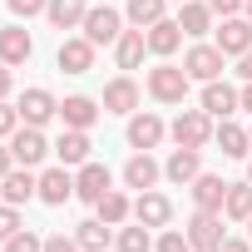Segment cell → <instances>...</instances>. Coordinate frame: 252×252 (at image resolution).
Returning <instances> with one entry per match:
<instances>
[{
  "mask_svg": "<svg viewBox=\"0 0 252 252\" xmlns=\"http://www.w3.org/2000/svg\"><path fill=\"white\" fill-rule=\"evenodd\" d=\"M213 114L208 109H183L173 124H168V134H173V144L178 149H208V139H213Z\"/></svg>",
  "mask_w": 252,
  "mask_h": 252,
  "instance_id": "cell-1",
  "label": "cell"
},
{
  "mask_svg": "<svg viewBox=\"0 0 252 252\" xmlns=\"http://www.w3.org/2000/svg\"><path fill=\"white\" fill-rule=\"evenodd\" d=\"M188 84H193V79H188L183 64H168V60H163V64L149 69V94H154L158 104H183V99H188Z\"/></svg>",
  "mask_w": 252,
  "mask_h": 252,
  "instance_id": "cell-2",
  "label": "cell"
},
{
  "mask_svg": "<svg viewBox=\"0 0 252 252\" xmlns=\"http://www.w3.org/2000/svg\"><path fill=\"white\" fill-rule=\"evenodd\" d=\"M79 35L89 40V45H114L119 35H124V15L114 10V5H89V15H84V25H79Z\"/></svg>",
  "mask_w": 252,
  "mask_h": 252,
  "instance_id": "cell-3",
  "label": "cell"
},
{
  "mask_svg": "<svg viewBox=\"0 0 252 252\" xmlns=\"http://www.w3.org/2000/svg\"><path fill=\"white\" fill-rule=\"evenodd\" d=\"M10 154H15V163H20V168H35V163H45V158L55 154V144L35 129V124H20V129L10 134Z\"/></svg>",
  "mask_w": 252,
  "mask_h": 252,
  "instance_id": "cell-4",
  "label": "cell"
},
{
  "mask_svg": "<svg viewBox=\"0 0 252 252\" xmlns=\"http://www.w3.org/2000/svg\"><path fill=\"white\" fill-rule=\"evenodd\" d=\"M15 109H20V119H25V124H35V129H45L50 119H60V99H55V94H50L45 84H35V89H25Z\"/></svg>",
  "mask_w": 252,
  "mask_h": 252,
  "instance_id": "cell-5",
  "label": "cell"
},
{
  "mask_svg": "<svg viewBox=\"0 0 252 252\" xmlns=\"http://www.w3.org/2000/svg\"><path fill=\"white\" fill-rule=\"evenodd\" d=\"M222 60H227V55H222L218 45H203V40H198V45L183 55V69H188V79L208 84V79H222Z\"/></svg>",
  "mask_w": 252,
  "mask_h": 252,
  "instance_id": "cell-6",
  "label": "cell"
},
{
  "mask_svg": "<svg viewBox=\"0 0 252 252\" xmlns=\"http://www.w3.org/2000/svg\"><path fill=\"white\" fill-rule=\"evenodd\" d=\"M94 50H99V45H89L84 35H64L55 64H60L64 74H89V69H94Z\"/></svg>",
  "mask_w": 252,
  "mask_h": 252,
  "instance_id": "cell-7",
  "label": "cell"
},
{
  "mask_svg": "<svg viewBox=\"0 0 252 252\" xmlns=\"http://www.w3.org/2000/svg\"><path fill=\"white\" fill-rule=\"evenodd\" d=\"M109 188H114V173H109L104 163H94V158L79 163V173H74V198H79V203H99Z\"/></svg>",
  "mask_w": 252,
  "mask_h": 252,
  "instance_id": "cell-8",
  "label": "cell"
},
{
  "mask_svg": "<svg viewBox=\"0 0 252 252\" xmlns=\"http://www.w3.org/2000/svg\"><path fill=\"white\" fill-rule=\"evenodd\" d=\"M222 237H227V232H222V213L198 208V213L188 218V242H193V252H213Z\"/></svg>",
  "mask_w": 252,
  "mask_h": 252,
  "instance_id": "cell-9",
  "label": "cell"
},
{
  "mask_svg": "<svg viewBox=\"0 0 252 252\" xmlns=\"http://www.w3.org/2000/svg\"><path fill=\"white\" fill-rule=\"evenodd\" d=\"M222 55H247L252 50V20L247 15H227L222 25H218V40H213Z\"/></svg>",
  "mask_w": 252,
  "mask_h": 252,
  "instance_id": "cell-10",
  "label": "cell"
},
{
  "mask_svg": "<svg viewBox=\"0 0 252 252\" xmlns=\"http://www.w3.org/2000/svg\"><path fill=\"white\" fill-rule=\"evenodd\" d=\"M104 114H139V84L129 79V74H119V79H109L104 84Z\"/></svg>",
  "mask_w": 252,
  "mask_h": 252,
  "instance_id": "cell-11",
  "label": "cell"
},
{
  "mask_svg": "<svg viewBox=\"0 0 252 252\" xmlns=\"http://www.w3.org/2000/svg\"><path fill=\"white\" fill-rule=\"evenodd\" d=\"M163 134H168V124L158 119V114H129V149H158L163 144Z\"/></svg>",
  "mask_w": 252,
  "mask_h": 252,
  "instance_id": "cell-12",
  "label": "cell"
},
{
  "mask_svg": "<svg viewBox=\"0 0 252 252\" xmlns=\"http://www.w3.org/2000/svg\"><path fill=\"white\" fill-rule=\"evenodd\" d=\"M99 114H104V104H99V99H89V94H69V99L60 104L64 129H94V124H99Z\"/></svg>",
  "mask_w": 252,
  "mask_h": 252,
  "instance_id": "cell-13",
  "label": "cell"
},
{
  "mask_svg": "<svg viewBox=\"0 0 252 252\" xmlns=\"http://www.w3.org/2000/svg\"><path fill=\"white\" fill-rule=\"evenodd\" d=\"M158 178H163L158 158H154V154H144V149H134V158L124 163V188H139V193H149Z\"/></svg>",
  "mask_w": 252,
  "mask_h": 252,
  "instance_id": "cell-14",
  "label": "cell"
},
{
  "mask_svg": "<svg viewBox=\"0 0 252 252\" xmlns=\"http://www.w3.org/2000/svg\"><path fill=\"white\" fill-rule=\"evenodd\" d=\"M0 198H5L10 208H20V203H30V198H40V178L30 173V168H10L5 178H0Z\"/></svg>",
  "mask_w": 252,
  "mask_h": 252,
  "instance_id": "cell-15",
  "label": "cell"
},
{
  "mask_svg": "<svg viewBox=\"0 0 252 252\" xmlns=\"http://www.w3.org/2000/svg\"><path fill=\"white\" fill-rule=\"evenodd\" d=\"M74 198V173L60 163V168H45L40 173V203H50V208H64Z\"/></svg>",
  "mask_w": 252,
  "mask_h": 252,
  "instance_id": "cell-16",
  "label": "cell"
},
{
  "mask_svg": "<svg viewBox=\"0 0 252 252\" xmlns=\"http://www.w3.org/2000/svg\"><path fill=\"white\" fill-rule=\"evenodd\" d=\"M168 218H173V203L163 198V193H139L134 198V222H144V227H168Z\"/></svg>",
  "mask_w": 252,
  "mask_h": 252,
  "instance_id": "cell-17",
  "label": "cell"
},
{
  "mask_svg": "<svg viewBox=\"0 0 252 252\" xmlns=\"http://www.w3.org/2000/svg\"><path fill=\"white\" fill-rule=\"evenodd\" d=\"M35 55V40H30V30L25 25H10V30H0V64H25Z\"/></svg>",
  "mask_w": 252,
  "mask_h": 252,
  "instance_id": "cell-18",
  "label": "cell"
},
{
  "mask_svg": "<svg viewBox=\"0 0 252 252\" xmlns=\"http://www.w3.org/2000/svg\"><path fill=\"white\" fill-rule=\"evenodd\" d=\"M144 40H149V55H158V60H168V55H173V50L183 45V25L163 15L158 25H149V30H144Z\"/></svg>",
  "mask_w": 252,
  "mask_h": 252,
  "instance_id": "cell-19",
  "label": "cell"
},
{
  "mask_svg": "<svg viewBox=\"0 0 252 252\" xmlns=\"http://www.w3.org/2000/svg\"><path fill=\"white\" fill-rule=\"evenodd\" d=\"M203 109H208L213 119H232L242 104H237V89H232V84H222V79H208V84H203Z\"/></svg>",
  "mask_w": 252,
  "mask_h": 252,
  "instance_id": "cell-20",
  "label": "cell"
},
{
  "mask_svg": "<svg viewBox=\"0 0 252 252\" xmlns=\"http://www.w3.org/2000/svg\"><path fill=\"white\" fill-rule=\"evenodd\" d=\"M89 129H64L60 134V144H55V158L64 163V168H79V163H89Z\"/></svg>",
  "mask_w": 252,
  "mask_h": 252,
  "instance_id": "cell-21",
  "label": "cell"
},
{
  "mask_svg": "<svg viewBox=\"0 0 252 252\" xmlns=\"http://www.w3.org/2000/svg\"><path fill=\"white\" fill-rule=\"evenodd\" d=\"M198 173H203V149H173L163 163V178H173V183H193Z\"/></svg>",
  "mask_w": 252,
  "mask_h": 252,
  "instance_id": "cell-22",
  "label": "cell"
},
{
  "mask_svg": "<svg viewBox=\"0 0 252 252\" xmlns=\"http://www.w3.org/2000/svg\"><path fill=\"white\" fill-rule=\"evenodd\" d=\"M188 193H193V203H198V208H208V213H222V198H227V183H222L218 173H198V178L188 183Z\"/></svg>",
  "mask_w": 252,
  "mask_h": 252,
  "instance_id": "cell-23",
  "label": "cell"
},
{
  "mask_svg": "<svg viewBox=\"0 0 252 252\" xmlns=\"http://www.w3.org/2000/svg\"><path fill=\"white\" fill-rule=\"evenodd\" d=\"M178 25H183V35H188V40H203V35L213 30V5H208V0H183Z\"/></svg>",
  "mask_w": 252,
  "mask_h": 252,
  "instance_id": "cell-24",
  "label": "cell"
},
{
  "mask_svg": "<svg viewBox=\"0 0 252 252\" xmlns=\"http://www.w3.org/2000/svg\"><path fill=\"white\" fill-rule=\"evenodd\" d=\"M84 15H89V0H50V10H45V20L55 30H79Z\"/></svg>",
  "mask_w": 252,
  "mask_h": 252,
  "instance_id": "cell-25",
  "label": "cell"
},
{
  "mask_svg": "<svg viewBox=\"0 0 252 252\" xmlns=\"http://www.w3.org/2000/svg\"><path fill=\"white\" fill-rule=\"evenodd\" d=\"M213 139H218V149H222L227 158H247V149H252L247 129H242V124H232V119H218V129H213Z\"/></svg>",
  "mask_w": 252,
  "mask_h": 252,
  "instance_id": "cell-26",
  "label": "cell"
},
{
  "mask_svg": "<svg viewBox=\"0 0 252 252\" xmlns=\"http://www.w3.org/2000/svg\"><path fill=\"white\" fill-rule=\"evenodd\" d=\"M144 50H149L144 30H124V35L114 40V60H119V69H139V64H144Z\"/></svg>",
  "mask_w": 252,
  "mask_h": 252,
  "instance_id": "cell-27",
  "label": "cell"
},
{
  "mask_svg": "<svg viewBox=\"0 0 252 252\" xmlns=\"http://www.w3.org/2000/svg\"><path fill=\"white\" fill-rule=\"evenodd\" d=\"M74 242H79L84 252H104V247L114 242V227H109L104 218H84V222L74 227Z\"/></svg>",
  "mask_w": 252,
  "mask_h": 252,
  "instance_id": "cell-28",
  "label": "cell"
},
{
  "mask_svg": "<svg viewBox=\"0 0 252 252\" xmlns=\"http://www.w3.org/2000/svg\"><path fill=\"white\" fill-rule=\"evenodd\" d=\"M94 213H99V218H104L109 227H124V222H129V218H134V203H129V198H124L119 188H109V193H104V198L94 203Z\"/></svg>",
  "mask_w": 252,
  "mask_h": 252,
  "instance_id": "cell-29",
  "label": "cell"
},
{
  "mask_svg": "<svg viewBox=\"0 0 252 252\" xmlns=\"http://www.w3.org/2000/svg\"><path fill=\"white\" fill-rule=\"evenodd\" d=\"M222 218H227V222H247V218H252V183H227Z\"/></svg>",
  "mask_w": 252,
  "mask_h": 252,
  "instance_id": "cell-30",
  "label": "cell"
},
{
  "mask_svg": "<svg viewBox=\"0 0 252 252\" xmlns=\"http://www.w3.org/2000/svg\"><path fill=\"white\" fill-rule=\"evenodd\" d=\"M163 10H168V0H129V20H134L139 30L158 25V20H163Z\"/></svg>",
  "mask_w": 252,
  "mask_h": 252,
  "instance_id": "cell-31",
  "label": "cell"
},
{
  "mask_svg": "<svg viewBox=\"0 0 252 252\" xmlns=\"http://www.w3.org/2000/svg\"><path fill=\"white\" fill-rule=\"evenodd\" d=\"M114 247H119V252H154V237H149L144 222H134V227H119Z\"/></svg>",
  "mask_w": 252,
  "mask_h": 252,
  "instance_id": "cell-32",
  "label": "cell"
},
{
  "mask_svg": "<svg viewBox=\"0 0 252 252\" xmlns=\"http://www.w3.org/2000/svg\"><path fill=\"white\" fill-rule=\"evenodd\" d=\"M5 252H45V237L30 232V227H20L15 237H5Z\"/></svg>",
  "mask_w": 252,
  "mask_h": 252,
  "instance_id": "cell-33",
  "label": "cell"
},
{
  "mask_svg": "<svg viewBox=\"0 0 252 252\" xmlns=\"http://www.w3.org/2000/svg\"><path fill=\"white\" fill-rule=\"evenodd\" d=\"M5 5H10V15H15V20H35V15H45V10H50V0H5Z\"/></svg>",
  "mask_w": 252,
  "mask_h": 252,
  "instance_id": "cell-34",
  "label": "cell"
},
{
  "mask_svg": "<svg viewBox=\"0 0 252 252\" xmlns=\"http://www.w3.org/2000/svg\"><path fill=\"white\" fill-rule=\"evenodd\" d=\"M20 124H25V119H20V109H15L10 99H0V139H10Z\"/></svg>",
  "mask_w": 252,
  "mask_h": 252,
  "instance_id": "cell-35",
  "label": "cell"
},
{
  "mask_svg": "<svg viewBox=\"0 0 252 252\" xmlns=\"http://www.w3.org/2000/svg\"><path fill=\"white\" fill-rule=\"evenodd\" d=\"M154 252H193V242H188V232H163L154 242Z\"/></svg>",
  "mask_w": 252,
  "mask_h": 252,
  "instance_id": "cell-36",
  "label": "cell"
},
{
  "mask_svg": "<svg viewBox=\"0 0 252 252\" xmlns=\"http://www.w3.org/2000/svg\"><path fill=\"white\" fill-rule=\"evenodd\" d=\"M15 232H20V208L0 203V242H5V237H15Z\"/></svg>",
  "mask_w": 252,
  "mask_h": 252,
  "instance_id": "cell-37",
  "label": "cell"
},
{
  "mask_svg": "<svg viewBox=\"0 0 252 252\" xmlns=\"http://www.w3.org/2000/svg\"><path fill=\"white\" fill-rule=\"evenodd\" d=\"M45 252H84V247H79L74 237H64V232H50V237H45Z\"/></svg>",
  "mask_w": 252,
  "mask_h": 252,
  "instance_id": "cell-38",
  "label": "cell"
},
{
  "mask_svg": "<svg viewBox=\"0 0 252 252\" xmlns=\"http://www.w3.org/2000/svg\"><path fill=\"white\" fill-rule=\"evenodd\" d=\"M213 252H252V237H222Z\"/></svg>",
  "mask_w": 252,
  "mask_h": 252,
  "instance_id": "cell-39",
  "label": "cell"
},
{
  "mask_svg": "<svg viewBox=\"0 0 252 252\" xmlns=\"http://www.w3.org/2000/svg\"><path fill=\"white\" fill-rule=\"evenodd\" d=\"M208 5H213V15H222V20H227V15H237V10H242V0H208Z\"/></svg>",
  "mask_w": 252,
  "mask_h": 252,
  "instance_id": "cell-40",
  "label": "cell"
},
{
  "mask_svg": "<svg viewBox=\"0 0 252 252\" xmlns=\"http://www.w3.org/2000/svg\"><path fill=\"white\" fill-rule=\"evenodd\" d=\"M237 74H242V84H252V50L237 55Z\"/></svg>",
  "mask_w": 252,
  "mask_h": 252,
  "instance_id": "cell-41",
  "label": "cell"
},
{
  "mask_svg": "<svg viewBox=\"0 0 252 252\" xmlns=\"http://www.w3.org/2000/svg\"><path fill=\"white\" fill-rule=\"evenodd\" d=\"M10 84H15V74H10V64H0V99H10Z\"/></svg>",
  "mask_w": 252,
  "mask_h": 252,
  "instance_id": "cell-42",
  "label": "cell"
},
{
  "mask_svg": "<svg viewBox=\"0 0 252 252\" xmlns=\"http://www.w3.org/2000/svg\"><path fill=\"white\" fill-rule=\"evenodd\" d=\"M10 168H15V154H10V149H5V144H0V178H5V173H10Z\"/></svg>",
  "mask_w": 252,
  "mask_h": 252,
  "instance_id": "cell-43",
  "label": "cell"
},
{
  "mask_svg": "<svg viewBox=\"0 0 252 252\" xmlns=\"http://www.w3.org/2000/svg\"><path fill=\"white\" fill-rule=\"evenodd\" d=\"M237 104H242V109L252 114V84H242V89H237Z\"/></svg>",
  "mask_w": 252,
  "mask_h": 252,
  "instance_id": "cell-44",
  "label": "cell"
},
{
  "mask_svg": "<svg viewBox=\"0 0 252 252\" xmlns=\"http://www.w3.org/2000/svg\"><path fill=\"white\" fill-rule=\"evenodd\" d=\"M242 15H247V20H252V0H242Z\"/></svg>",
  "mask_w": 252,
  "mask_h": 252,
  "instance_id": "cell-45",
  "label": "cell"
},
{
  "mask_svg": "<svg viewBox=\"0 0 252 252\" xmlns=\"http://www.w3.org/2000/svg\"><path fill=\"white\" fill-rule=\"evenodd\" d=\"M247 183H252V163H247Z\"/></svg>",
  "mask_w": 252,
  "mask_h": 252,
  "instance_id": "cell-46",
  "label": "cell"
},
{
  "mask_svg": "<svg viewBox=\"0 0 252 252\" xmlns=\"http://www.w3.org/2000/svg\"><path fill=\"white\" fill-rule=\"evenodd\" d=\"M247 237H252V218H247Z\"/></svg>",
  "mask_w": 252,
  "mask_h": 252,
  "instance_id": "cell-47",
  "label": "cell"
},
{
  "mask_svg": "<svg viewBox=\"0 0 252 252\" xmlns=\"http://www.w3.org/2000/svg\"><path fill=\"white\" fill-rule=\"evenodd\" d=\"M89 5H99V0H89Z\"/></svg>",
  "mask_w": 252,
  "mask_h": 252,
  "instance_id": "cell-48",
  "label": "cell"
},
{
  "mask_svg": "<svg viewBox=\"0 0 252 252\" xmlns=\"http://www.w3.org/2000/svg\"><path fill=\"white\" fill-rule=\"evenodd\" d=\"M247 139H252V129H247Z\"/></svg>",
  "mask_w": 252,
  "mask_h": 252,
  "instance_id": "cell-49",
  "label": "cell"
}]
</instances>
